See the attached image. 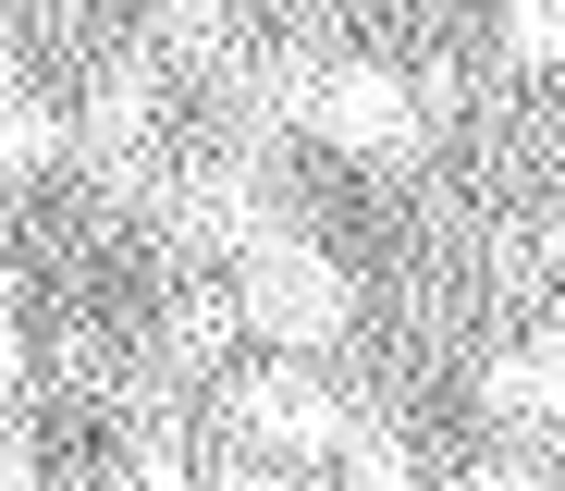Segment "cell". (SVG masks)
Here are the masks:
<instances>
[{"instance_id": "6da1fadb", "label": "cell", "mask_w": 565, "mask_h": 491, "mask_svg": "<svg viewBox=\"0 0 565 491\" xmlns=\"http://www.w3.org/2000/svg\"><path fill=\"white\" fill-rule=\"evenodd\" d=\"M234 295H246V332H258V344H296V356L344 344V320H356L344 270H332L320 246H296V234L246 246V258H234Z\"/></svg>"}, {"instance_id": "7a4b0ae2", "label": "cell", "mask_w": 565, "mask_h": 491, "mask_svg": "<svg viewBox=\"0 0 565 491\" xmlns=\"http://www.w3.org/2000/svg\"><path fill=\"white\" fill-rule=\"evenodd\" d=\"M222 418L282 467V455H344V430H356V406L320 381V369H296V344H282L270 369H246L234 393H222Z\"/></svg>"}, {"instance_id": "3957f363", "label": "cell", "mask_w": 565, "mask_h": 491, "mask_svg": "<svg viewBox=\"0 0 565 491\" xmlns=\"http://www.w3.org/2000/svg\"><path fill=\"white\" fill-rule=\"evenodd\" d=\"M308 136L344 148V160H406L418 148V86L382 74V62H344V74L308 86Z\"/></svg>"}, {"instance_id": "277c9868", "label": "cell", "mask_w": 565, "mask_h": 491, "mask_svg": "<svg viewBox=\"0 0 565 491\" xmlns=\"http://www.w3.org/2000/svg\"><path fill=\"white\" fill-rule=\"evenodd\" d=\"M480 418L492 430H565V332H529L480 356Z\"/></svg>"}, {"instance_id": "5b68a950", "label": "cell", "mask_w": 565, "mask_h": 491, "mask_svg": "<svg viewBox=\"0 0 565 491\" xmlns=\"http://www.w3.org/2000/svg\"><path fill=\"white\" fill-rule=\"evenodd\" d=\"M504 62H516V74L565 62V0H504Z\"/></svg>"}, {"instance_id": "8992f818", "label": "cell", "mask_w": 565, "mask_h": 491, "mask_svg": "<svg viewBox=\"0 0 565 491\" xmlns=\"http://www.w3.org/2000/svg\"><path fill=\"white\" fill-rule=\"evenodd\" d=\"M50 148H62V124H50V111H38V98H25V111H13V160H25V172H38V160H50Z\"/></svg>"}]
</instances>
